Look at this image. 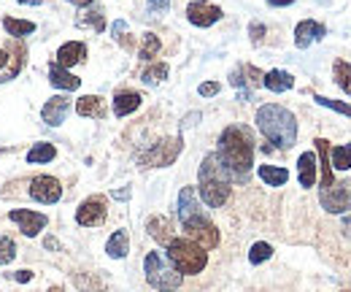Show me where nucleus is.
<instances>
[{
  "label": "nucleus",
  "instance_id": "f8f14e48",
  "mask_svg": "<svg viewBox=\"0 0 351 292\" xmlns=\"http://www.w3.org/2000/svg\"><path fill=\"white\" fill-rule=\"evenodd\" d=\"M221 16V8L219 5H211V3H189V8H186V19L195 25V27H211V25H217Z\"/></svg>",
  "mask_w": 351,
  "mask_h": 292
},
{
  "label": "nucleus",
  "instance_id": "473e14b6",
  "mask_svg": "<svg viewBox=\"0 0 351 292\" xmlns=\"http://www.w3.org/2000/svg\"><path fill=\"white\" fill-rule=\"evenodd\" d=\"M313 100H316L319 106H324V109H332V111H338V114H343V117H351V103L332 100V98H324V95H316Z\"/></svg>",
  "mask_w": 351,
  "mask_h": 292
},
{
  "label": "nucleus",
  "instance_id": "bb28decb",
  "mask_svg": "<svg viewBox=\"0 0 351 292\" xmlns=\"http://www.w3.org/2000/svg\"><path fill=\"white\" fill-rule=\"evenodd\" d=\"M54 155H57V149H54V144H33V149L27 152V163H33V166H44V163H51L54 160Z\"/></svg>",
  "mask_w": 351,
  "mask_h": 292
},
{
  "label": "nucleus",
  "instance_id": "b1692460",
  "mask_svg": "<svg viewBox=\"0 0 351 292\" xmlns=\"http://www.w3.org/2000/svg\"><path fill=\"white\" fill-rule=\"evenodd\" d=\"M257 176L263 179L267 187H284L289 181V170L281 166H260L257 168Z\"/></svg>",
  "mask_w": 351,
  "mask_h": 292
},
{
  "label": "nucleus",
  "instance_id": "a878e982",
  "mask_svg": "<svg viewBox=\"0 0 351 292\" xmlns=\"http://www.w3.org/2000/svg\"><path fill=\"white\" fill-rule=\"evenodd\" d=\"M3 27H5V33L14 36V38H25V36H33V33H36V22L14 19V16H3Z\"/></svg>",
  "mask_w": 351,
  "mask_h": 292
},
{
  "label": "nucleus",
  "instance_id": "a18cd8bd",
  "mask_svg": "<svg viewBox=\"0 0 351 292\" xmlns=\"http://www.w3.org/2000/svg\"><path fill=\"white\" fill-rule=\"evenodd\" d=\"M57 247H60V244H57L54 238H46V249H57Z\"/></svg>",
  "mask_w": 351,
  "mask_h": 292
},
{
  "label": "nucleus",
  "instance_id": "0eeeda50",
  "mask_svg": "<svg viewBox=\"0 0 351 292\" xmlns=\"http://www.w3.org/2000/svg\"><path fill=\"white\" fill-rule=\"evenodd\" d=\"M319 203L327 214L351 211V181H332L327 190L319 192Z\"/></svg>",
  "mask_w": 351,
  "mask_h": 292
},
{
  "label": "nucleus",
  "instance_id": "f704fd0d",
  "mask_svg": "<svg viewBox=\"0 0 351 292\" xmlns=\"http://www.w3.org/2000/svg\"><path fill=\"white\" fill-rule=\"evenodd\" d=\"M16 257V244L11 241V238H5V236H0V265H5V262H11Z\"/></svg>",
  "mask_w": 351,
  "mask_h": 292
},
{
  "label": "nucleus",
  "instance_id": "a19ab883",
  "mask_svg": "<svg viewBox=\"0 0 351 292\" xmlns=\"http://www.w3.org/2000/svg\"><path fill=\"white\" fill-rule=\"evenodd\" d=\"M111 195H114L117 201H130V190H114Z\"/></svg>",
  "mask_w": 351,
  "mask_h": 292
},
{
  "label": "nucleus",
  "instance_id": "aec40b11",
  "mask_svg": "<svg viewBox=\"0 0 351 292\" xmlns=\"http://www.w3.org/2000/svg\"><path fill=\"white\" fill-rule=\"evenodd\" d=\"M141 100H143L141 92H132V89L117 92V98H114V114L117 117H128V114L141 109Z\"/></svg>",
  "mask_w": 351,
  "mask_h": 292
},
{
  "label": "nucleus",
  "instance_id": "5701e85b",
  "mask_svg": "<svg viewBox=\"0 0 351 292\" xmlns=\"http://www.w3.org/2000/svg\"><path fill=\"white\" fill-rule=\"evenodd\" d=\"M313 144H316V152H319V160H316V163H322V190H327V187L332 184V166H330V141H324V138H316Z\"/></svg>",
  "mask_w": 351,
  "mask_h": 292
},
{
  "label": "nucleus",
  "instance_id": "58836bf2",
  "mask_svg": "<svg viewBox=\"0 0 351 292\" xmlns=\"http://www.w3.org/2000/svg\"><path fill=\"white\" fill-rule=\"evenodd\" d=\"M168 5H171V0H149L152 11H168Z\"/></svg>",
  "mask_w": 351,
  "mask_h": 292
},
{
  "label": "nucleus",
  "instance_id": "3c124183",
  "mask_svg": "<svg viewBox=\"0 0 351 292\" xmlns=\"http://www.w3.org/2000/svg\"><path fill=\"white\" fill-rule=\"evenodd\" d=\"M173 292H176V290H173Z\"/></svg>",
  "mask_w": 351,
  "mask_h": 292
},
{
  "label": "nucleus",
  "instance_id": "79ce46f5",
  "mask_svg": "<svg viewBox=\"0 0 351 292\" xmlns=\"http://www.w3.org/2000/svg\"><path fill=\"white\" fill-rule=\"evenodd\" d=\"M295 0H267V5H273V8H284V5H292Z\"/></svg>",
  "mask_w": 351,
  "mask_h": 292
},
{
  "label": "nucleus",
  "instance_id": "ddd939ff",
  "mask_svg": "<svg viewBox=\"0 0 351 292\" xmlns=\"http://www.w3.org/2000/svg\"><path fill=\"white\" fill-rule=\"evenodd\" d=\"M200 216H206V211L200 209L197 192L192 187H184L178 192V219H181V227L189 225V222H195V219H200Z\"/></svg>",
  "mask_w": 351,
  "mask_h": 292
},
{
  "label": "nucleus",
  "instance_id": "39448f33",
  "mask_svg": "<svg viewBox=\"0 0 351 292\" xmlns=\"http://www.w3.org/2000/svg\"><path fill=\"white\" fill-rule=\"evenodd\" d=\"M143 273H146V282L160 292H173L181 287L184 276L171 265V260L162 254V251H149L146 260H143Z\"/></svg>",
  "mask_w": 351,
  "mask_h": 292
},
{
  "label": "nucleus",
  "instance_id": "6e6552de",
  "mask_svg": "<svg viewBox=\"0 0 351 292\" xmlns=\"http://www.w3.org/2000/svg\"><path fill=\"white\" fill-rule=\"evenodd\" d=\"M184 233H186V238H192V241L200 244L203 249L219 247V230H217V225H214L208 216H200V219L184 225Z\"/></svg>",
  "mask_w": 351,
  "mask_h": 292
},
{
  "label": "nucleus",
  "instance_id": "f257e3e1",
  "mask_svg": "<svg viewBox=\"0 0 351 292\" xmlns=\"http://www.w3.org/2000/svg\"><path fill=\"white\" fill-rule=\"evenodd\" d=\"M217 160H219L224 170L230 173L232 181L243 184L249 181V173L254 166V138L252 130L241 125H230L219 135V146H217Z\"/></svg>",
  "mask_w": 351,
  "mask_h": 292
},
{
  "label": "nucleus",
  "instance_id": "7ed1b4c3",
  "mask_svg": "<svg viewBox=\"0 0 351 292\" xmlns=\"http://www.w3.org/2000/svg\"><path fill=\"white\" fill-rule=\"evenodd\" d=\"M197 179H200L197 190H200V198H203L206 206L221 209V206L230 201V192H232L230 184H232V179H230V173L224 170V166L217 160V155H206V160L200 163Z\"/></svg>",
  "mask_w": 351,
  "mask_h": 292
},
{
  "label": "nucleus",
  "instance_id": "c756f323",
  "mask_svg": "<svg viewBox=\"0 0 351 292\" xmlns=\"http://www.w3.org/2000/svg\"><path fill=\"white\" fill-rule=\"evenodd\" d=\"M332 74H335V84L351 95V65L349 63H343V60H335V65H332Z\"/></svg>",
  "mask_w": 351,
  "mask_h": 292
},
{
  "label": "nucleus",
  "instance_id": "ea45409f",
  "mask_svg": "<svg viewBox=\"0 0 351 292\" xmlns=\"http://www.w3.org/2000/svg\"><path fill=\"white\" fill-rule=\"evenodd\" d=\"M14 279H16L19 284H25V282H30V279H33V273H30V271H16V273H14Z\"/></svg>",
  "mask_w": 351,
  "mask_h": 292
},
{
  "label": "nucleus",
  "instance_id": "393cba45",
  "mask_svg": "<svg viewBox=\"0 0 351 292\" xmlns=\"http://www.w3.org/2000/svg\"><path fill=\"white\" fill-rule=\"evenodd\" d=\"M106 251H108L111 260H122V257H128V251H130V238H128V233H125V230H117V233L108 238Z\"/></svg>",
  "mask_w": 351,
  "mask_h": 292
},
{
  "label": "nucleus",
  "instance_id": "72a5a7b5",
  "mask_svg": "<svg viewBox=\"0 0 351 292\" xmlns=\"http://www.w3.org/2000/svg\"><path fill=\"white\" fill-rule=\"evenodd\" d=\"M79 25H82V27H92L95 33H103V30H106V19H103L100 11H87V14L79 19Z\"/></svg>",
  "mask_w": 351,
  "mask_h": 292
},
{
  "label": "nucleus",
  "instance_id": "412c9836",
  "mask_svg": "<svg viewBox=\"0 0 351 292\" xmlns=\"http://www.w3.org/2000/svg\"><path fill=\"white\" fill-rule=\"evenodd\" d=\"M263 87H267L270 92L278 95V92H287V89L295 87V76H292L289 71H278V68H276V71H267L263 76Z\"/></svg>",
  "mask_w": 351,
  "mask_h": 292
},
{
  "label": "nucleus",
  "instance_id": "09e8293b",
  "mask_svg": "<svg viewBox=\"0 0 351 292\" xmlns=\"http://www.w3.org/2000/svg\"><path fill=\"white\" fill-rule=\"evenodd\" d=\"M197 3H206V0H197Z\"/></svg>",
  "mask_w": 351,
  "mask_h": 292
},
{
  "label": "nucleus",
  "instance_id": "cd10ccee",
  "mask_svg": "<svg viewBox=\"0 0 351 292\" xmlns=\"http://www.w3.org/2000/svg\"><path fill=\"white\" fill-rule=\"evenodd\" d=\"M330 166L332 170H349L351 168V144H341L330 149Z\"/></svg>",
  "mask_w": 351,
  "mask_h": 292
},
{
  "label": "nucleus",
  "instance_id": "e433bc0d",
  "mask_svg": "<svg viewBox=\"0 0 351 292\" xmlns=\"http://www.w3.org/2000/svg\"><path fill=\"white\" fill-rule=\"evenodd\" d=\"M249 36H252V43H263V38H265L263 22H252V25H249Z\"/></svg>",
  "mask_w": 351,
  "mask_h": 292
},
{
  "label": "nucleus",
  "instance_id": "9d476101",
  "mask_svg": "<svg viewBox=\"0 0 351 292\" xmlns=\"http://www.w3.org/2000/svg\"><path fill=\"white\" fill-rule=\"evenodd\" d=\"M30 198L44 203V206H51V203H57L62 198V187H60V181L54 176H36L30 181Z\"/></svg>",
  "mask_w": 351,
  "mask_h": 292
},
{
  "label": "nucleus",
  "instance_id": "6ab92c4d",
  "mask_svg": "<svg viewBox=\"0 0 351 292\" xmlns=\"http://www.w3.org/2000/svg\"><path fill=\"white\" fill-rule=\"evenodd\" d=\"M76 114L79 117H89V120H103L106 117V103L97 95H84L76 100Z\"/></svg>",
  "mask_w": 351,
  "mask_h": 292
},
{
  "label": "nucleus",
  "instance_id": "8fccbe9b",
  "mask_svg": "<svg viewBox=\"0 0 351 292\" xmlns=\"http://www.w3.org/2000/svg\"><path fill=\"white\" fill-rule=\"evenodd\" d=\"M343 292H351V290H343Z\"/></svg>",
  "mask_w": 351,
  "mask_h": 292
},
{
  "label": "nucleus",
  "instance_id": "4468645a",
  "mask_svg": "<svg viewBox=\"0 0 351 292\" xmlns=\"http://www.w3.org/2000/svg\"><path fill=\"white\" fill-rule=\"evenodd\" d=\"M68 111H71V98L68 95H54L51 100H46V106L41 109V117L49 127H60L65 122Z\"/></svg>",
  "mask_w": 351,
  "mask_h": 292
},
{
  "label": "nucleus",
  "instance_id": "423d86ee",
  "mask_svg": "<svg viewBox=\"0 0 351 292\" xmlns=\"http://www.w3.org/2000/svg\"><path fill=\"white\" fill-rule=\"evenodd\" d=\"M181 146H184L181 135H173V138H162V141H157V144H154L149 152H143V155L138 157V163H141V168L173 166L176 157L181 155Z\"/></svg>",
  "mask_w": 351,
  "mask_h": 292
},
{
  "label": "nucleus",
  "instance_id": "2eb2a0df",
  "mask_svg": "<svg viewBox=\"0 0 351 292\" xmlns=\"http://www.w3.org/2000/svg\"><path fill=\"white\" fill-rule=\"evenodd\" d=\"M327 36V27L322 22H313V19H303L298 27H295V46L298 49H308L311 43L322 41Z\"/></svg>",
  "mask_w": 351,
  "mask_h": 292
},
{
  "label": "nucleus",
  "instance_id": "dca6fc26",
  "mask_svg": "<svg viewBox=\"0 0 351 292\" xmlns=\"http://www.w3.org/2000/svg\"><path fill=\"white\" fill-rule=\"evenodd\" d=\"M87 60V46L82 41H68L57 49V65L60 68H73Z\"/></svg>",
  "mask_w": 351,
  "mask_h": 292
},
{
  "label": "nucleus",
  "instance_id": "c9c22d12",
  "mask_svg": "<svg viewBox=\"0 0 351 292\" xmlns=\"http://www.w3.org/2000/svg\"><path fill=\"white\" fill-rule=\"evenodd\" d=\"M221 84L219 82H203L197 87V92L203 95V98H214V95H219Z\"/></svg>",
  "mask_w": 351,
  "mask_h": 292
},
{
  "label": "nucleus",
  "instance_id": "1a4fd4ad",
  "mask_svg": "<svg viewBox=\"0 0 351 292\" xmlns=\"http://www.w3.org/2000/svg\"><path fill=\"white\" fill-rule=\"evenodd\" d=\"M106 214H108V206H106V198L103 195H92L87 198L79 209H76V222L82 227H97L106 222Z\"/></svg>",
  "mask_w": 351,
  "mask_h": 292
},
{
  "label": "nucleus",
  "instance_id": "7c9ffc66",
  "mask_svg": "<svg viewBox=\"0 0 351 292\" xmlns=\"http://www.w3.org/2000/svg\"><path fill=\"white\" fill-rule=\"evenodd\" d=\"M162 49V43L160 38L154 36V33H146L143 36V41H141V52H138V57L141 60H152V57H157V52Z\"/></svg>",
  "mask_w": 351,
  "mask_h": 292
},
{
  "label": "nucleus",
  "instance_id": "20e7f679",
  "mask_svg": "<svg viewBox=\"0 0 351 292\" xmlns=\"http://www.w3.org/2000/svg\"><path fill=\"white\" fill-rule=\"evenodd\" d=\"M168 260L181 276H195L208 265V251L186 236H178L168 244Z\"/></svg>",
  "mask_w": 351,
  "mask_h": 292
},
{
  "label": "nucleus",
  "instance_id": "f03ea898",
  "mask_svg": "<svg viewBox=\"0 0 351 292\" xmlns=\"http://www.w3.org/2000/svg\"><path fill=\"white\" fill-rule=\"evenodd\" d=\"M254 122L260 127L265 138L278 146V149H292L295 141H298V120L289 109L278 106V103H265L257 109V117Z\"/></svg>",
  "mask_w": 351,
  "mask_h": 292
},
{
  "label": "nucleus",
  "instance_id": "a211bd4d",
  "mask_svg": "<svg viewBox=\"0 0 351 292\" xmlns=\"http://www.w3.org/2000/svg\"><path fill=\"white\" fill-rule=\"evenodd\" d=\"M49 82L54 84L57 89H65V92H73V89L82 87L79 76H73L68 68H60L57 63H51V68H49Z\"/></svg>",
  "mask_w": 351,
  "mask_h": 292
},
{
  "label": "nucleus",
  "instance_id": "f3484780",
  "mask_svg": "<svg viewBox=\"0 0 351 292\" xmlns=\"http://www.w3.org/2000/svg\"><path fill=\"white\" fill-rule=\"evenodd\" d=\"M146 230H149V236L157 241V244H171L176 236H173V222L168 219V216H152L149 222H146Z\"/></svg>",
  "mask_w": 351,
  "mask_h": 292
},
{
  "label": "nucleus",
  "instance_id": "37998d69",
  "mask_svg": "<svg viewBox=\"0 0 351 292\" xmlns=\"http://www.w3.org/2000/svg\"><path fill=\"white\" fill-rule=\"evenodd\" d=\"M8 60H11V52L0 49V68H5V65H8Z\"/></svg>",
  "mask_w": 351,
  "mask_h": 292
},
{
  "label": "nucleus",
  "instance_id": "2f4dec72",
  "mask_svg": "<svg viewBox=\"0 0 351 292\" xmlns=\"http://www.w3.org/2000/svg\"><path fill=\"white\" fill-rule=\"evenodd\" d=\"M270 257H273V247H270L267 241L252 244V249H249V262H252V265H260V262L270 260Z\"/></svg>",
  "mask_w": 351,
  "mask_h": 292
},
{
  "label": "nucleus",
  "instance_id": "c85d7f7f",
  "mask_svg": "<svg viewBox=\"0 0 351 292\" xmlns=\"http://www.w3.org/2000/svg\"><path fill=\"white\" fill-rule=\"evenodd\" d=\"M165 79H168V65H165V63H154V65H149V68L141 74V82L149 84V87L165 82Z\"/></svg>",
  "mask_w": 351,
  "mask_h": 292
},
{
  "label": "nucleus",
  "instance_id": "c03bdc74",
  "mask_svg": "<svg viewBox=\"0 0 351 292\" xmlns=\"http://www.w3.org/2000/svg\"><path fill=\"white\" fill-rule=\"evenodd\" d=\"M68 3H73V5H79V8H87V5H92L95 0H68Z\"/></svg>",
  "mask_w": 351,
  "mask_h": 292
},
{
  "label": "nucleus",
  "instance_id": "4c0bfd02",
  "mask_svg": "<svg viewBox=\"0 0 351 292\" xmlns=\"http://www.w3.org/2000/svg\"><path fill=\"white\" fill-rule=\"evenodd\" d=\"M125 30H128V25L119 19V22H114V27H111V33H114V38L117 41H125Z\"/></svg>",
  "mask_w": 351,
  "mask_h": 292
},
{
  "label": "nucleus",
  "instance_id": "9b49d317",
  "mask_svg": "<svg viewBox=\"0 0 351 292\" xmlns=\"http://www.w3.org/2000/svg\"><path fill=\"white\" fill-rule=\"evenodd\" d=\"M8 219L16 222L19 230H22L27 238L38 236L46 225H49V216H46V214H41V211H30V209H14L11 214H8Z\"/></svg>",
  "mask_w": 351,
  "mask_h": 292
},
{
  "label": "nucleus",
  "instance_id": "de8ad7c7",
  "mask_svg": "<svg viewBox=\"0 0 351 292\" xmlns=\"http://www.w3.org/2000/svg\"><path fill=\"white\" fill-rule=\"evenodd\" d=\"M49 292H62V287H51Z\"/></svg>",
  "mask_w": 351,
  "mask_h": 292
},
{
  "label": "nucleus",
  "instance_id": "49530a36",
  "mask_svg": "<svg viewBox=\"0 0 351 292\" xmlns=\"http://www.w3.org/2000/svg\"><path fill=\"white\" fill-rule=\"evenodd\" d=\"M16 3H22V5H41V0H16Z\"/></svg>",
  "mask_w": 351,
  "mask_h": 292
},
{
  "label": "nucleus",
  "instance_id": "4be33fe9",
  "mask_svg": "<svg viewBox=\"0 0 351 292\" xmlns=\"http://www.w3.org/2000/svg\"><path fill=\"white\" fill-rule=\"evenodd\" d=\"M298 179H300V187H313L316 184V155L313 152H303L300 160H298Z\"/></svg>",
  "mask_w": 351,
  "mask_h": 292
}]
</instances>
